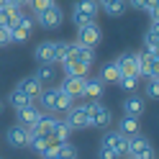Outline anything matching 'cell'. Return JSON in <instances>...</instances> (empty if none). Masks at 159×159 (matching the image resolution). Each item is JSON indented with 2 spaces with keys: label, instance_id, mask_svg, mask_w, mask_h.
<instances>
[{
  "label": "cell",
  "instance_id": "cell-1",
  "mask_svg": "<svg viewBox=\"0 0 159 159\" xmlns=\"http://www.w3.org/2000/svg\"><path fill=\"white\" fill-rule=\"evenodd\" d=\"M128 157L131 159H157L154 146L149 144V139L139 136V134L128 136Z\"/></svg>",
  "mask_w": 159,
  "mask_h": 159
},
{
  "label": "cell",
  "instance_id": "cell-2",
  "mask_svg": "<svg viewBox=\"0 0 159 159\" xmlns=\"http://www.w3.org/2000/svg\"><path fill=\"white\" fill-rule=\"evenodd\" d=\"M87 116H90V126H95V128H108L113 123L111 108H105L103 103H98V100L87 103Z\"/></svg>",
  "mask_w": 159,
  "mask_h": 159
},
{
  "label": "cell",
  "instance_id": "cell-3",
  "mask_svg": "<svg viewBox=\"0 0 159 159\" xmlns=\"http://www.w3.org/2000/svg\"><path fill=\"white\" fill-rule=\"evenodd\" d=\"M136 67H139V77H159V57L149 54V52H136Z\"/></svg>",
  "mask_w": 159,
  "mask_h": 159
},
{
  "label": "cell",
  "instance_id": "cell-4",
  "mask_svg": "<svg viewBox=\"0 0 159 159\" xmlns=\"http://www.w3.org/2000/svg\"><path fill=\"white\" fill-rule=\"evenodd\" d=\"M67 126L72 128V131H82V128H90V116H87V103L82 105H72L67 111Z\"/></svg>",
  "mask_w": 159,
  "mask_h": 159
},
{
  "label": "cell",
  "instance_id": "cell-5",
  "mask_svg": "<svg viewBox=\"0 0 159 159\" xmlns=\"http://www.w3.org/2000/svg\"><path fill=\"white\" fill-rule=\"evenodd\" d=\"M36 23L41 26V28H46V31H54V28H59V26L64 23V11L54 3L52 8H46L44 13L36 16Z\"/></svg>",
  "mask_w": 159,
  "mask_h": 159
},
{
  "label": "cell",
  "instance_id": "cell-6",
  "mask_svg": "<svg viewBox=\"0 0 159 159\" xmlns=\"http://www.w3.org/2000/svg\"><path fill=\"white\" fill-rule=\"evenodd\" d=\"M34 28H36V21H34V18H31V16H21V18H18V23H16V28H11L13 44H26L28 39H31Z\"/></svg>",
  "mask_w": 159,
  "mask_h": 159
},
{
  "label": "cell",
  "instance_id": "cell-7",
  "mask_svg": "<svg viewBox=\"0 0 159 159\" xmlns=\"http://www.w3.org/2000/svg\"><path fill=\"white\" fill-rule=\"evenodd\" d=\"M100 41H103V31H100V26H98V23H90V26H85V28H77V44L95 49Z\"/></svg>",
  "mask_w": 159,
  "mask_h": 159
},
{
  "label": "cell",
  "instance_id": "cell-8",
  "mask_svg": "<svg viewBox=\"0 0 159 159\" xmlns=\"http://www.w3.org/2000/svg\"><path fill=\"white\" fill-rule=\"evenodd\" d=\"M5 139H8V144H11L13 149H26V146H28V139H31V134H28V128H26V126L13 123V126L5 131Z\"/></svg>",
  "mask_w": 159,
  "mask_h": 159
},
{
  "label": "cell",
  "instance_id": "cell-9",
  "mask_svg": "<svg viewBox=\"0 0 159 159\" xmlns=\"http://www.w3.org/2000/svg\"><path fill=\"white\" fill-rule=\"evenodd\" d=\"M34 57H36L39 64H57V41H54V39H46V41H41V44L36 46Z\"/></svg>",
  "mask_w": 159,
  "mask_h": 159
},
{
  "label": "cell",
  "instance_id": "cell-10",
  "mask_svg": "<svg viewBox=\"0 0 159 159\" xmlns=\"http://www.w3.org/2000/svg\"><path fill=\"white\" fill-rule=\"evenodd\" d=\"M100 144L111 146V149H113V152H116L118 157L128 154V136H123L121 131H108V134L103 136V141H100Z\"/></svg>",
  "mask_w": 159,
  "mask_h": 159
},
{
  "label": "cell",
  "instance_id": "cell-11",
  "mask_svg": "<svg viewBox=\"0 0 159 159\" xmlns=\"http://www.w3.org/2000/svg\"><path fill=\"white\" fill-rule=\"evenodd\" d=\"M54 123H57V118L52 113H41V118H39L34 126H28V134L31 136H52Z\"/></svg>",
  "mask_w": 159,
  "mask_h": 159
},
{
  "label": "cell",
  "instance_id": "cell-12",
  "mask_svg": "<svg viewBox=\"0 0 159 159\" xmlns=\"http://www.w3.org/2000/svg\"><path fill=\"white\" fill-rule=\"evenodd\" d=\"M116 67H118V72H121V77H139V67H136V57L134 54H121L116 59Z\"/></svg>",
  "mask_w": 159,
  "mask_h": 159
},
{
  "label": "cell",
  "instance_id": "cell-13",
  "mask_svg": "<svg viewBox=\"0 0 159 159\" xmlns=\"http://www.w3.org/2000/svg\"><path fill=\"white\" fill-rule=\"evenodd\" d=\"M85 80H87V77H64V82H62V87H59V90L67 93L72 100H77V98H82Z\"/></svg>",
  "mask_w": 159,
  "mask_h": 159
},
{
  "label": "cell",
  "instance_id": "cell-14",
  "mask_svg": "<svg viewBox=\"0 0 159 159\" xmlns=\"http://www.w3.org/2000/svg\"><path fill=\"white\" fill-rule=\"evenodd\" d=\"M64 67V72H67V77H87V75H90V64H85V62H80V59L72 54V57H69L67 59V62L62 64Z\"/></svg>",
  "mask_w": 159,
  "mask_h": 159
},
{
  "label": "cell",
  "instance_id": "cell-15",
  "mask_svg": "<svg viewBox=\"0 0 159 159\" xmlns=\"http://www.w3.org/2000/svg\"><path fill=\"white\" fill-rule=\"evenodd\" d=\"M103 93H105V82H103L100 77H95V80L87 77V80H85V90H82V98H85V100H100Z\"/></svg>",
  "mask_w": 159,
  "mask_h": 159
},
{
  "label": "cell",
  "instance_id": "cell-16",
  "mask_svg": "<svg viewBox=\"0 0 159 159\" xmlns=\"http://www.w3.org/2000/svg\"><path fill=\"white\" fill-rule=\"evenodd\" d=\"M18 90L26 93L28 98H31V100H36V98L41 95V90H44V85L39 82L34 75H28V77H23V80H18Z\"/></svg>",
  "mask_w": 159,
  "mask_h": 159
},
{
  "label": "cell",
  "instance_id": "cell-17",
  "mask_svg": "<svg viewBox=\"0 0 159 159\" xmlns=\"http://www.w3.org/2000/svg\"><path fill=\"white\" fill-rule=\"evenodd\" d=\"M57 87H44L41 90V95L36 98L39 100V111L41 113H54V105H57Z\"/></svg>",
  "mask_w": 159,
  "mask_h": 159
},
{
  "label": "cell",
  "instance_id": "cell-18",
  "mask_svg": "<svg viewBox=\"0 0 159 159\" xmlns=\"http://www.w3.org/2000/svg\"><path fill=\"white\" fill-rule=\"evenodd\" d=\"M23 16V8H18V5H5V8H0V26H8V28H16L18 23V18Z\"/></svg>",
  "mask_w": 159,
  "mask_h": 159
},
{
  "label": "cell",
  "instance_id": "cell-19",
  "mask_svg": "<svg viewBox=\"0 0 159 159\" xmlns=\"http://www.w3.org/2000/svg\"><path fill=\"white\" fill-rule=\"evenodd\" d=\"M16 116H18V123H21V126H34L36 121H39V118H41V111H39V105H26V108H21V111H16Z\"/></svg>",
  "mask_w": 159,
  "mask_h": 159
},
{
  "label": "cell",
  "instance_id": "cell-20",
  "mask_svg": "<svg viewBox=\"0 0 159 159\" xmlns=\"http://www.w3.org/2000/svg\"><path fill=\"white\" fill-rule=\"evenodd\" d=\"M98 8H100L105 16L118 18V16H123V11H126V0H98Z\"/></svg>",
  "mask_w": 159,
  "mask_h": 159
},
{
  "label": "cell",
  "instance_id": "cell-21",
  "mask_svg": "<svg viewBox=\"0 0 159 159\" xmlns=\"http://www.w3.org/2000/svg\"><path fill=\"white\" fill-rule=\"evenodd\" d=\"M31 103H34V100H31V98H28L26 93H21L18 87H13V90H11V95L5 98V105H11L13 111H21V108L31 105Z\"/></svg>",
  "mask_w": 159,
  "mask_h": 159
},
{
  "label": "cell",
  "instance_id": "cell-22",
  "mask_svg": "<svg viewBox=\"0 0 159 159\" xmlns=\"http://www.w3.org/2000/svg\"><path fill=\"white\" fill-rule=\"evenodd\" d=\"M123 111H126V116H136V118H141V116H144V100H141L139 95L126 98V100H123Z\"/></svg>",
  "mask_w": 159,
  "mask_h": 159
},
{
  "label": "cell",
  "instance_id": "cell-23",
  "mask_svg": "<svg viewBox=\"0 0 159 159\" xmlns=\"http://www.w3.org/2000/svg\"><path fill=\"white\" fill-rule=\"evenodd\" d=\"M34 77H36L41 85H46V82H54L57 69H54V64H39V67H36V72H34Z\"/></svg>",
  "mask_w": 159,
  "mask_h": 159
},
{
  "label": "cell",
  "instance_id": "cell-24",
  "mask_svg": "<svg viewBox=\"0 0 159 159\" xmlns=\"http://www.w3.org/2000/svg\"><path fill=\"white\" fill-rule=\"evenodd\" d=\"M157 31H159V26H157V21H152V26H149V31L144 36V52H149V54H157Z\"/></svg>",
  "mask_w": 159,
  "mask_h": 159
},
{
  "label": "cell",
  "instance_id": "cell-25",
  "mask_svg": "<svg viewBox=\"0 0 159 159\" xmlns=\"http://www.w3.org/2000/svg\"><path fill=\"white\" fill-rule=\"evenodd\" d=\"M75 11L95 18L98 13H100V8H98V0H75Z\"/></svg>",
  "mask_w": 159,
  "mask_h": 159
},
{
  "label": "cell",
  "instance_id": "cell-26",
  "mask_svg": "<svg viewBox=\"0 0 159 159\" xmlns=\"http://www.w3.org/2000/svg\"><path fill=\"white\" fill-rule=\"evenodd\" d=\"M75 54V41H57V62L64 64Z\"/></svg>",
  "mask_w": 159,
  "mask_h": 159
},
{
  "label": "cell",
  "instance_id": "cell-27",
  "mask_svg": "<svg viewBox=\"0 0 159 159\" xmlns=\"http://www.w3.org/2000/svg\"><path fill=\"white\" fill-rule=\"evenodd\" d=\"M123 136H134V134H139V118L136 116H123L121 118V128H118Z\"/></svg>",
  "mask_w": 159,
  "mask_h": 159
},
{
  "label": "cell",
  "instance_id": "cell-28",
  "mask_svg": "<svg viewBox=\"0 0 159 159\" xmlns=\"http://www.w3.org/2000/svg\"><path fill=\"white\" fill-rule=\"evenodd\" d=\"M75 57L80 59V62H85V64H90V67H93V62H95V49L82 46V44H77V41H75Z\"/></svg>",
  "mask_w": 159,
  "mask_h": 159
},
{
  "label": "cell",
  "instance_id": "cell-29",
  "mask_svg": "<svg viewBox=\"0 0 159 159\" xmlns=\"http://www.w3.org/2000/svg\"><path fill=\"white\" fill-rule=\"evenodd\" d=\"M100 80H103V82H116V85H118V80H121V72H118L116 62H108V64L103 67V72H100Z\"/></svg>",
  "mask_w": 159,
  "mask_h": 159
},
{
  "label": "cell",
  "instance_id": "cell-30",
  "mask_svg": "<svg viewBox=\"0 0 159 159\" xmlns=\"http://www.w3.org/2000/svg\"><path fill=\"white\" fill-rule=\"evenodd\" d=\"M57 90H59V87H57ZM69 108H72V98H69L67 93H62V90H59V93H57V105H54V113H67Z\"/></svg>",
  "mask_w": 159,
  "mask_h": 159
},
{
  "label": "cell",
  "instance_id": "cell-31",
  "mask_svg": "<svg viewBox=\"0 0 159 159\" xmlns=\"http://www.w3.org/2000/svg\"><path fill=\"white\" fill-rule=\"evenodd\" d=\"M59 141H69V134H72V128L67 126V121H59L57 118V123H54V131H52Z\"/></svg>",
  "mask_w": 159,
  "mask_h": 159
},
{
  "label": "cell",
  "instance_id": "cell-32",
  "mask_svg": "<svg viewBox=\"0 0 159 159\" xmlns=\"http://www.w3.org/2000/svg\"><path fill=\"white\" fill-rule=\"evenodd\" d=\"M54 159H77V149L69 144V141H64V144H59L57 157H54Z\"/></svg>",
  "mask_w": 159,
  "mask_h": 159
},
{
  "label": "cell",
  "instance_id": "cell-33",
  "mask_svg": "<svg viewBox=\"0 0 159 159\" xmlns=\"http://www.w3.org/2000/svg\"><path fill=\"white\" fill-rule=\"evenodd\" d=\"M72 23H75V28H85V26L95 23V18H90V16H85V13H80V11L72 8Z\"/></svg>",
  "mask_w": 159,
  "mask_h": 159
},
{
  "label": "cell",
  "instance_id": "cell-34",
  "mask_svg": "<svg viewBox=\"0 0 159 159\" xmlns=\"http://www.w3.org/2000/svg\"><path fill=\"white\" fill-rule=\"evenodd\" d=\"M57 3V0H28V8L34 11V16H39V13H44L46 8H52Z\"/></svg>",
  "mask_w": 159,
  "mask_h": 159
},
{
  "label": "cell",
  "instance_id": "cell-35",
  "mask_svg": "<svg viewBox=\"0 0 159 159\" xmlns=\"http://www.w3.org/2000/svg\"><path fill=\"white\" fill-rule=\"evenodd\" d=\"M28 146H31L36 154H44L46 152V136H31L28 139Z\"/></svg>",
  "mask_w": 159,
  "mask_h": 159
},
{
  "label": "cell",
  "instance_id": "cell-36",
  "mask_svg": "<svg viewBox=\"0 0 159 159\" xmlns=\"http://www.w3.org/2000/svg\"><path fill=\"white\" fill-rule=\"evenodd\" d=\"M146 98H149V100H157V98H159V77H149V82H146Z\"/></svg>",
  "mask_w": 159,
  "mask_h": 159
},
{
  "label": "cell",
  "instance_id": "cell-37",
  "mask_svg": "<svg viewBox=\"0 0 159 159\" xmlns=\"http://www.w3.org/2000/svg\"><path fill=\"white\" fill-rule=\"evenodd\" d=\"M118 85H121L123 90H128V93H134L136 87H139V77H121V80H118Z\"/></svg>",
  "mask_w": 159,
  "mask_h": 159
},
{
  "label": "cell",
  "instance_id": "cell-38",
  "mask_svg": "<svg viewBox=\"0 0 159 159\" xmlns=\"http://www.w3.org/2000/svg\"><path fill=\"white\" fill-rule=\"evenodd\" d=\"M8 44H13V34L8 26H0V46H8Z\"/></svg>",
  "mask_w": 159,
  "mask_h": 159
},
{
  "label": "cell",
  "instance_id": "cell-39",
  "mask_svg": "<svg viewBox=\"0 0 159 159\" xmlns=\"http://www.w3.org/2000/svg\"><path fill=\"white\" fill-rule=\"evenodd\" d=\"M98 157H100V159H121L111 146H105V144H100V149H98Z\"/></svg>",
  "mask_w": 159,
  "mask_h": 159
},
{
  "label": "cell",
  "instance_id": "cell-40",
  "mask_svg": "<svg viewBox=\"0 0 159 159\" xmlns=\"http://www.w3.org/2000/svg\"><path fill=\"white\" fill-rule=\"evenodd\" d=\"M126 5H131L134 11H144V8H146V0H126Z\"/></svg>",
  "mask_w": 159,
  "mask_h": 159
},
{
  "label": "cell",
  "instance_id": "cell-41",
  "mask_svg": "<svg viewBox=\"0 0 159 159\" xmlns=\"http://www.w3.org/2000/svg\"><path fill=\"white\" fill-rule=\"evenodd\" d=\"M5 111V100H0V113H3Z\"/></svg>",
  "mask_w": 159,
  "mask_h": 159
},
{
  "label": "cell",
  "instance_id": "cell-42",
  "mask_svg": "<svg viewBox=\"0 0 159 159\" xmlns=\"http://www.w3.org/2000/svg\"><path fill=\"white\" fill-rule=\"evenodd\" d=\"M8 5V0H0V8H5Z\"/></svg>",
  "mask_w": 159,
  "mask_h": 159
},
{
  "label": "cell",
  "instance_id": "cell-43",
  "mask_svg": "<svg viewBox=\"0 0 159 159\" xmlns=\"http://www.w3.org/2000/svg\"><path fill=\"white\" fill-rule=\"evenodd\" d=\"M128 159H131V157H128Z\"/></svg>",
  "mask_w": 159,
  "mask_h": 159
}]
</instances>
